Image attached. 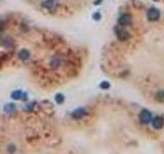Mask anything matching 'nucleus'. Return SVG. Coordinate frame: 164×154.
<instances>
[{
    "mask_svg": "<svg viewBox=\"0 0 164 154\" xmlns=\"http://www.w3.org/2000/svg\"><path fill=\"white\" fill-rule=\"evenodd\" d=\"M140 121L144 124L146 123H149L152 121V114H151L150 111L148 110H143L140 114Z\"/></svg>",
    "mask_w": 164,
    "mask_h": 154,
    "instance_id": "1",
    "label": "nucleus"
},
{
    "mask_svg": "<svg viewBox=\"0 0 164 154\" xmlns=\"http://www.w3.org/2000/svg\"><path fill=\"white\" fill-rule=\"evenodd\" d=\"M151 123H152V126L155 130H161L164 126V118L161 116H156V117L152 118Z\"/></svg>",
    "mask_w": 164,
    "mask_h": 154,
    "instance_id": "2",
    "label": "nucleus"
},
{
    "mask_svg": "<svg viewBox=\"0 0 164 154\" xmlns=\"http://www.w3.org/2000/svg\"><path fill=\"white\" fill-rule=\"evenodd\" d=\"M147 17L148 19L150 20V21H157L160 17V11L157 9V8L152 7L150 9L148 10V14H147Z\"/></svg>",
    "mask_w": 164,
    "mask_h": 154,
    "instance_id": "3",
    "label": "nucleus"
},
{
    "mask_svg": "<svg viewBox=\"0 0 164 154\" xmlns=\"http://www.w3.org/2000/svg\"><path fill=\"white\" fill-rule=\"evenodd\" d=\"M115 32H116L117 38H118L120 41H125V40H127V39H128L129 34H128V32L126 31V30L120 29V28H116V29H115Z\"/></svg>",
    "mask_w": 164,
    "mask_h": 154,
    "instance_id": "4",
    "label": "nucleus"
},
{
    "mask_svg": "<svg viewBox=\"0 0 164 154\" xmlns=\"http://www.w3.org/2000/svg\"><path fill=\"white\" fill-rule=\"evenodd\" d=\"M41 5H42L43 7L47 8V9L51 10V9H55V7L57 6V3L55 0H45V1H43L42 3H41Z\"/></svg>",
    "mask_w": 164,
    "mask_h": 154,
    "instance_id": "5",
    "label": "nucleus"
},
{
    "mask_svg": "<svg viewBox=\"0 0 164 154\" xmlns=\"http://www.w3.org/2000/svg\"><path fill=\"white\" fill-rule=\"evenodd\" d=\"M118 23L119 25H121V26H127L131 23V18L129 15H123L121 17L119 18L118 20Z\"/></svg>",
    "mask_w": 164,
    "mask_h": 154,
    "instance_id": "6",
    "label": "nucleus"
},
{
    "mask_svg": "<svg viewBox=\"0 0 164 154\" xmlns=\"http://www.w3.org/2000/svg\"><path fill=\"white\" fill-rule=\"evenodd\" d=\"M85 113H86V111H85V109H84V108H78V109H76V110L74 111L73 113H72V117L78 119V118L83 117V116L85 115Z\"/></svg>",
    "mask_w": 164,
    "mask_h": 154,
    "instance_id": "7",
    "label": "nucleus"
},
{
    "mask_svg": "<svg viewBox=\"0 0 164 154\" xmlns=\"http://www.w3.org/2000/svg\"><path fill=\"white\" fill-rule=\"evenodd\" d=\"M61 64H62V59L59 58V57H55L50 61V66L53 68H57L59 66H61Z\"/></svg>",
    "mask_w": 164,
    "mask_h": 154,
    "instance_id": "8",
    "label": "nucleus"
},
{
    "mask_svg": "<svg viewBox=\"0 0 164 154\" xmlns=\"http://www.w3.org/2000/svg\"><path fill=\"white\" fill-rule=\"evenodd\" d=\"M18 55H19V58L21 59V60L25 61V60H27V59H29V57H30V53H29L27 49H22Z\"/></svg>",
    "mask_w": 164,
    "mask_h": 154,
    "instance_id": "9",
    "label": "nucleus"
},
{
    "mask_svg": "<svg viewBox=\"0 0 164 154\" xmlns=\"http://www.w3.org/2000/svg\"><path fill=\"white\" fill-rule=\"evenodd\" d=\"M4 110L6 113H13L16 111V106L13 104H7L6 106L4 107Z\"/></svg>",
    "mask_w": 164,
    "mask_h": 154,
    "instance_id": "10",
    "label": "nucleus"
},
{
    "mask_svg": "<svg viewBox=\"0 0 164 154\" xmlns=\"http://www.w3.org/2000/svg\"><path fill=\"white\" fill-rule=\"evenodd\" d=\"M22 97H23V93L21 91H14L11 94V98L13 100H20L22 99Z\"/></svg>",
    "mask_w": 164,
    "mask_h": 154,
    "instance_id": "11",
    "label": "nucleus"
},
{
    "mask_svg": "<svg viewBox=\"0 0 164 154\" xmlns=\"http://www.w3.org/2000/svg\"><path fill=\"white\" fill-rule=\"evenodd\" d=\"M64 100H65V98L62 94H57V96H55V101H57V104H62L63 102H64Z\"/></svg>",
    "mask_w": 164,
    "mask_h": 154,
    "instance_id": "12",
    "label": "nucleus"
},
{
    "mask_svg": "<svg viewBox=\"0 0 164 154\" xmlns=\"http://www.w3.org/2000/svg\"><path fill=\"white\" fill-rule=\"evenodd\" d=\"M3 44H4L7 48H12V47H13V43H12V41L10 40V39H8V38L6 39V41H4V42H3Z\"/></svg>",
    "mask_w": 164,
    "mask_h": 154,
    "instance_id": "13",
    "label": "nucleus"
},
{
    "mask_svg": "<svg viewBox=\"0 0 164 154\" xmlns=\"http://www.w3.org/2000/svg\"><path fill=\"white\" fill-rule=\"evenodd\" d=\"M101 88H103V89H108L110 87V83L109 82H107V81H104V82H102L101 83Z\"/></svg>",
    "mask_w": 164,
    "mask_h": 154,
    "instance_id": "14",
    "label": "nucleus"
},
{
    "mask_svg": "<svg viewBox=\"0 0 164 154\" xmlns=\"http://www.w3.org/2000/svg\"><path fill=\"white\" fill-rule=\"evenodd\" d=\"M156 99H158L159 101H160V100H164V92H163V91L157 93V95H156Z\"/></svg>",
    "mask_w": 164,
    "mask_h": 154,
    "instance_id": "15",
    "label": "nucleus"
},
{
    "mask_svg": "<svg viewBox=\"0 0 164 154\" xmlns=\"http://www.w3.org/2000/svg\"><path fill=\"white\" fill-rule=\"evenodd\" d=\"M93 18H94L95 20H100L101 19V15H100V14H94Z\"/></svg>",
    "mask_w": 164,
    "mask_h": 154,
    "instance_id": "16",
    "label": "nucleus"
},
{
    "mask_svg": "<svg viewBox=\"0 0 164 154\" xmlns=\"http://www.w3.org/2000/svg\"><path fill=\"white\" fill-rule=\"evenodd\" d=\"M3 28H4V25H3V22H2V21H0V32L2 31Z\"/></svg>",
    "mask_w": 164,
    "mask_h": 154,
    "instance_id": "17",
    "label": "nucleus"
},
{
    "mask_svg": "<svg viewBox=\"0 0 164 154\" xmlns=\"http://www.w3.org/2000/svg\"><path fill=\"white\" fill-rule=\"evenodd\" d=\"M101 1H102V0H98V1H97V2H94V3H95V4H99V3H100Z\"/></svg>",
    "mask_w": 164,
    "mask_h": 154,
    "instance_id": "18",
    "label": "nucleus"
}]
</instances>
